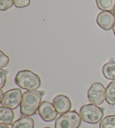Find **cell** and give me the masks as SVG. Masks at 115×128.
Instances as JSON below:
<instances>
[{
	"label": "cell",
	"instance_id": "cell-1",
	"mask_svg": "<svg viewBox=\"0 0 115 128\" xmlns=\"http://www.w3.org/2000/svg\"><path fill=\"white\" fill-rule=\"evenodd\" d=\"M44 94L42 90H27L22 94L20 104V113L24 116L35 115L41 104V100Z\"/></svg>",
	"mask_w": 115,
	"mask_h": 128
},
{
	"label": "cell",
	"instance_id": "cell-2",
	"mask_svg": "<svg viewBox=\"0 0 115 128\" xmlns=\"http://www.w3.org/2000/svg\"><path fill=\"white\" fill-rule=\"evenodd\" d=\"M15 83L23 90H36L41 85L40 78L29 70H21L17 73L15 78Z\"/></svg>",
	"mask_w": 115,
	"mask_h": 128
},
{
	"label": "cell",
	"instance_id": "cell-3",
	"mask_svg": "<svg viewBox=\"0 0 115 128\" xmlns=\"http://www.w3.org/2000/svg\"><path fill=\"white\" fill-rule=\"evenodd\" d=\"M79 114L84 122L91 124H96L100 122L104 115L103 110L97 105L86 104L80 109Z\"/></svg>",
	"mask_w": 115,
	"mask_h": 128
},
{
	"label": "cell",
	"instance_id": "cell-4",
	"mask_svg": "<svg viewBox=\"0 0 115 128\" xmlns=\"http://www.w3.org/2000/svg\"><path fill=\"white\" fill-rule=\"evenodd\" d=\"M80 114L75 110L61 115L56 120L55 128H79L82 124Z\"/></svg>",
	"mask_w": 115,
	"mask_h": 128
},
{
	"label": "cell",
	"instance_id": "cell-5",
	"mask_svg": "<svg viewBox=\"0 0 115 128\" xmlns=\"http://www.w3.org/2000/svg\"><path fill=\"white\" fill-rule=\"evenodd\" d=\"M4 97L1 101L2 106L15 110L21 104L22 96L20 89H11L4 93Z\"/></svg>",
	"mask_w": 115,
	"mask_h": 128
},
{
	"label": "cell",
	"instance_id": "cell-6",
	"mask_svg": "<svg viewBox=\"0 0 115 128\" xmlns=\"http://www.w3.org/2000/svg\"><path fill=\"white\" fill-rule=\"evenodd\" d=\"M88 98L91 104L100 106L106 100V89L100 82L93 83L88 91Z\"/></svg>",
	"mask_w": 115,
	"mask_h": 128
},
{
	"label": "cell",
	"instance_id": "cell-7",
	"mask_svg": "<svg viewBox=\"0 0 115 128\" xmlns=\"http://www.w3.org/2000/svg\"><path fill=\"white\" fill-rule=\"evenodd\" d=\"M38 111L42 119L46 122H50L56 119L58 115L54 104L47 100L41 103Z\"/></svg>",
	"mask_w": 115,
	"mask_h": 128
},
{
	"label": "cell",
	"instance_id": "cell-8",
	"mask_svg": "<svg viewBox=\"0 0 115 128\" xmlns=\"http://www.w3.org/2000/svg\"><path fill=\"white\" fill-rule=\"evenodd\" d=\"M96 23L104 30H110L115 25V17L110 11H102L96 18Z\"/></svg>",
	"mask_w": 115,
	"mask_h": 128
},
{
	"label": "cell",
	"instance_id": "cell-9",
	"mask_svg": "<svg viewBox=\"0 0 115 128\" xmlns=\"http://www.w3.org/2000/svg\"><path fill=\"white\" fill-rule=\"evenodd\" d=\"M53 104L60 115L70 111L72 106V103L68 96L60 94L56 96L53 99Z\"/></svg>",
	"mask_w": 115,
	"mask_h": 128
},
{
	"label": "cell",
	"instance_id": "cell-10",
	"mask_svg": "<svg viewBox=\"0 0 115 128\" xmlns=\"http://www.w3.org/2000/svg\"><path fill=\"white\" fill-rule=\"evenodd\" d=\"M14 117V112L12 109L2 106L0 107V124L12 125Z\"/></svg>",
	"mask_w": 115,
	"mask_h": 128
},
{
	"label": "cell",
	"instance_id": "cell-11",
	"mask_svg": "<svg viewBox=\"0 0 115 128\" xmlns=\"http://www.w3.org/2000/svg\"><path fill=\"white\" fill-rule=\"evenodd\" d=\"M34 122L29 116H23L14 122L11 128H34Z\"/></svg>",
	"mask_w": 115,
	"mask_h": 128
},
{
	"label": "cell",
	"instance_id": "cell-12",
	"mask_svg": "<svg viewBox=\"0 0 115 128\" xmlns=\"http://www.w3.org/2000/svg\"><path fill=\"white\" fill-rule=\"evenodd\" d=\"M102 72L106 79L115 80V62L110 61L105 64L102 68Z\"/></svg>",
	"mask_w": 115,
	"mask_h": 128
},
{
	"label": "cell",
	"instance_id": "cell-13",
	"mask_svg": "<svg viewBox=\"0 0 115 128\" xmlns=\"http://www.w3.org/2000/svg\"><path fill=\"white\" fill-rule=\"evenodd\" d=\"M106 101L111 106L115 105V80L111 82L106 90Z\"/></svg>",
	"mask_w": 115,
	"mask_h": 128
},
{
	"label": "cell",
	"instance_id": "cell-14",
	"mask_svg": "<svg viewBox=\"0 0 115 128\" xmlns=\"http://www.w3.org/2000/svg\"><path fill=\"white\" fill-rule=\"evenodd\" d=\"M96 6L103 11H114L115 8V0H96Z\"/></svg>",
	"mask_w": 115,
	"mask_h": 128
},
{
	"label": "cell",
	"instance_id": "cell-15",
	"mask_svg": "<svg viewBox=\"0 0 115 128\" xmlns=\"http://www.w3.org/2000/svg\"><path fill=\"white\" fill-rule=\"evenodd\" d=\"M100 128H115V115L106 116L100 121Z\"/></svg>",
	"mask_w": 115,
	"mask_h": 128
},
{
	"label": "cell",
	"instance_id": "cell-16",
	"mask_svg": "<svg viewBox=\"0 0 115 128\" xmlns=\"http://www.w3.org/2000/svg\"><path fill=\"white\" fill-rule=\"evenodd\" d=\"M13 0H0V10L6 11L13 6Z\"/></svg>",
	"mask_w": 115,
	"mask_h": 128
},
{
	"label": "cell",
	"instance_id": "cell-17",
	"mask_svg": "<svg viewBox=\"0 0 115 128\" xmlns=\"http://www.w3.org/2000/svg\"><path fill=\"white\" fill-rule=\"evenodd\" d=\"M0 68H2L8 66L10 61V58L2 51H0Z\"/></svg>",
	"mask_w": 115,
	"mask_h": 128
},
{
	"label": "cell",
	"instance_id": "cell-18",
	"mask_svg": "<svg viewBox=\"0 0 115 128\" xmlns=\"http://www.w3.org/2000/svg\"><path fill=\"white\" fill-rule=\"evenodd\" d=\"M15 6L18 8H24L28 6L30 0H13Z\"/></svg>",
	"mask_w": 115,
	"mask_h": 128
},
{
	"label": "cell",
	"instance_id": "cell-19",
	"mask_svg": "<svg viewBox=\"0 0 115 128\" xmlns=\"http://www.w3.org/2000/svg\"><path fill=\"white\" fill-rule=\"evenodd\" d=\"M7 71L4 70L3 68H0V73H1V78H0V88L2 89L4 88V86H5L7 80Z\"/></svg>",
	"mask_w": 115,
	"mask_h": 128
},
{
	"label": "cell",
	"instance_id": "cell-20",
	"mask_svg": "<svg viewBox=\"0 0 115 128\" xmlns=\"http://www.w3.org/2000/svg\"><path fill=\"white\" fill-rule=\"evenodd\" d=\"M0 94H1V99H0V101H1V100H2V98H3L4 97V96L3 94H4V92H3V90H2V89H1V90H0Z\"/></svg>",
	"mask_w": 115,
	"mask_h": 128
},
{
	"label": "cell",
	"instance_id": "cell-21",
	"mask_svg": "<svg viewBox=\"0 0 115 128\" xmlns=\"http://www.w3.org/2000/svg\"><path fill=\"white\" fill-rule=\"evenodd\" d=\"M0 128H9V127L5 124H1L0 125Z\"/></svg>",
	"mask_w": 115,
	"mask_h": 128
},
{
	"label": "cell",
	"instance_id": "cell-22",
	"mask_svg": "<svg viewBox=\"0 0 115 128\" xmlns=\"http://www.w3.org/2000/svg\"><path fill=\"white\" fill-rule=\"evenodd\" d=\"M113 32H114V35L115 36V25L113 27Z\"/></svg>",
	"mask_w": 115,
	"mask_h": 128
},
{
	"label": "cell",
	"instance_id": "cell-23",
	"mask_svg": "<svg viewBox=\"0 0 115 128\" xmlns=\"http://www.w3.org/2000/svg\"><path fill=\"white\" fill-rule=\"evenodd\" d=\"M113 14H114V17H115V8H114V12H113Z\"/></svg>",
	"mask_w": 115,
	"mask_h": 128
},
{
	"label": "cell",
	"instance_id": "cell-24",
	"mask_svg": "<svg viewBox=\"0 0 115 128\" xmlns=\"http://www.w3.org/2000/svg\"><path fill=\"white\" fill-rule=\"evenodd\" d=\"M50 128V127H46V128Z\"/></svg>",
	"mask_w": 115,
	"mask_h": 128
}]
</instances>
